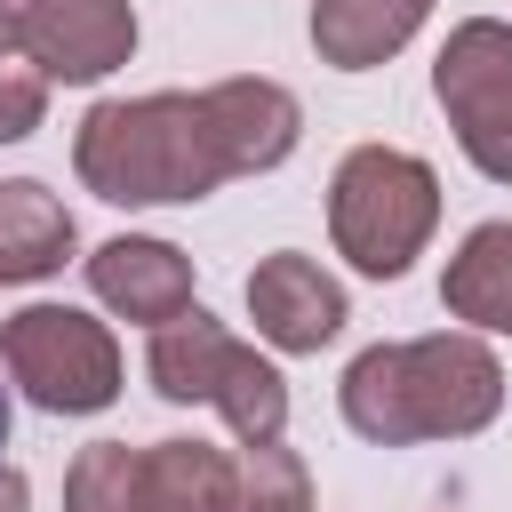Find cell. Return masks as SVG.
<instances>
[{
	"label": "cell",
	"mask_w": 512,
	"mask_h": 512,
	"mask_svg": "<svg viewBox=\"0 0 512 512\" xmlns=\"http://www.w3.org/2000/svg\"><path fill=\"white\" fill-rule=\"evenodd\" d=\"M344 424L368 448H416V440H472L504 408V368L480 336L440 328L408 344H368L336 384Z\"/></svg>",
	"instance_id": "1"
},
{
	"label": "cell",
	"mask_w": 512,
	"mask_h": 512,
	"mask_svg": "<svg viewBox=\"0 0 512 512\" xmlns=\"http://www.w3.org/2000/svg\"><path fill=\"white\" fill-rule=\"evenodd\" d=\"M72 168L96 200L112 208H168V200H208L232 160L224 136L208 120V96L160 88V96H104L80 136H72Z\"/></svg>",
	"instance_id": "2"
},
{
	"label": "cell",
	"mask_w": 512,
	"mask_h": 512,
	"mask_svg": "<svg viewBox=\"0 0 512 512\" xmlns=\"http://www.w3.org/2000/svg\"><path fill=\"white\" fill-rule=\"evenodd\" d=\"M440 224V176L400 144H360L328 176V240L352 272L400 280Z\"/></svg>",
	"instance_id": "3"
},
{
	"label": "cell",
	"mask_w": 512,
	"mask_h": 512,
	"mask_svg": "<svg viewBox=\"0 0 512 512\" xmlns=\"http://www.w3.org/2000/svg\"><path fill=\"white\" fill-rule=\"evenodd\" d=\"M144 376H152L160 400H208V408L240 432V448H264V440L288 432V376H280L256 344H240L224 320H208L200 304H192L184 320L152 328Z\"/></svg>",
	"instance_id": "4"
},
{
	"label": "cell",
	"mask_w": 512,
	"mask_h": 512,
	"mask_svg": "<svg viewBox=\"0 0 512 512\" xmlns=\"http://www.w3.org/2000/svg\"><path fill=\"white\" fill-rule=\"evenodd\" d=\"M0 368L48 416H96L120 400V344L80 304H24L0 320Z\"/></svg>",
	"instance_id": "5"
},
{
	"label": "cell",
	"mask_w": 512,
	"mask_h": 512,
	"mask_svg": "<svg viewBox=\"0 0 512 512\" xmlns=\"http://www.w3.org/2000/svg\"><path fill=\"white\" fill-rule=\"evenodd\" d=\"M432 96H440L464 160H472L488 184H512V24L464 16V24L440 40Z\"/></svg>",
	"instance_id": "6"
},
{
	"label": "cell",
	"mask_w": 512,
	"mask_h": 512,
	"mask_svg": "<svg viewBox=\"0 0 512 512\" xmlns=\"http://www.w3.org/2000/svg\"><path fill=\"white\" fill-rule=\"evenodd\" d=\"M24 56L48 72V88H96L136 56V8L128 0H32L24 8Z\"/></svg>",
	"instance_id": "7"
},
{
	"label": "cell",
	"mask_w": 512,
	"mask_h": 512,
	"mask_svg": "<svg viewBox=\"0 0 512 512\" xmlns=\"http://www.w3.org/2000/svg\"><path fill=\"white\" fill-rule=\"evenodd\" d=\"M248 320L272 352H320V344H336V328L352 312H344V288L304 248H280L248 272Z\"/></svg>",
	"instance_id": "8"
},
{
	"label": "cell",
	"mask_w": 512,
	"mask_h": 512,
	"mask_svg": "<svg viewBox=\"0 0 512 512\" xmlns=\"http://www.w3.org/2000/svg\"><path fill=\"white\" fill-rule=\"evenodd\" d=\"M88 288L104 312H120L136 328H168L192 312V256L152 240V232H120L88 256Z\"/></svg>",
	"instance_id": "9"
},
{
	"label": "cell",
	"mask_w": 512,
	"mask_h": 512,
	"mask_svg": "<svg viewBox=\"0 0 512 512\" xmlns=\"http://www.w3.org/2000/svg\"><path fill=\"white\" fill-rule=\"evenodd\" d=\"M200 96H208V120H216V136H224L232 176L280 168V160L296 152V136H304V112H296V96H288L280 80L240 72V80H216V88H200Z\"/></svg>",
	"instance_id": "10"
},
{
	"label": "cell",
	"mask_w": 512,
	"mask_h": 512,
	"mask_svg": "<svg viewBox=\"0 0 512 512\" xmlns=\"http://www.w3.org/2000/svg\"><path fill=\"white\" fill-rule=\"evenodd\" d=\"M72 208L40 184V176H8L0 184V288H32L48 272H64L72 256Z\"/></svg>",
	"instance_id": "11"
},
{
	"label": "cell",
	"mask_w": 512,
	"mask_h": 512,
	"mask_svg": "<svg viewBox=\"0 0 512 512\" xmlns=\"http://www.w3.org/2000/svg\"><path fill=\"white\" fill-rule=\"evenodd\" d=\"M432 0H312V48L336 72H368L424 32Z\"/></svg>",
	"instance_id": "12"
},
{
	"label": "cell",
	"mask_w": 512,
	"mask_h": 512,
	"mask_svg": "<svg viewBox=\"0 0 512 512\" xmlns=\"http://www.w3.org/2000/svg\"><path fill=\"white\" fill-rule=\"evenodd\" d=\"M440 304L488 336H512V224H472L440 272Z\"/></svg>",
	"instance_id": "13"
},
{
	"label": "cell",
	"mask_w": 512,
	"mask_h": 512,
	"mask_svg": "<svg viewBox=\"0 0 512 512\" xmlns=\"http://www.w3.org/2000/svg\"><path fill=\"white\" fill-rule=\"evenodd\" d=\"M232 456L208 440H152L144 448V512H224Z\"/></svg>",
	"instance_id": "14"
},
{
	"label": "cell",
	"mask_w": 512,
	"mask_h": 512,
	"mask_svg": "<svg viewBox=\"0 0 512 512\" xmlns=\"http://www.w3.org/2000/svg\"><path fill=\"white\" fill-rule=\"evenodd\" d=\"M64 512H144V448L96 440L64 464Z\"/></svg>",
	"instance_id": "15"
},
{
	"label": "cell",
	"mask_w": 512,
	"mask_h": 512,
	"mask_svg": "<svg viewBox=\"0 0 512 512\" xmlns=\"http://www.w3.org/2000/svg\"><path fill=\"white\" fill-rule=\"evenodd\" d=\"M224 512H312V472H304V456L280 448V440L240 448V456H232Z\"/></svg>",
	"instance_id": "16"
},
{
	"label": "cell",
	"mask_w": 512,
	"mask_h": 512,
	"mask_svg": "<svg viewBox=\"0 0 512 512\" xmlns=\"http://www.w3.org/2000/svg\"><path fill=\"white\" fill-rule=\"evenodd\" d=\"M48 120V72L24 48H0V144H24Z\"/></svg>",
	"instance_id": "17"
},
{
	"label": "cell",
	"mask_w": 512,
	"mask_h": 512,
	"mask_svg": "<svg viewBox=\"0 0 512 512\" xmlns=\"http://www.w3.org/2000/svg\"><path fill=\"white\" fill-rule=\"evenodd\" d=\"M0 512H32V480L16 464H0Z\"/></svg>",
	"instance_id": "18"
},
{
	"label": "cell",
	"mask_w": 512,
	"mask_h": 512,
	"mask_svg": "<svg viewBox=\"0 0 512 512\" xmlns=\"http://www.w3.org/2000/svg\"><path fill=\"white\" fill-rule=\"evenodd\" d=\"M24 8L32 0H0V48H24Z\"/></svg>",
	"instance_id": "19"
},
{
	"label": "cell",
	"mask_w": 512,
	"mask_h": 512,
	"mask_svg": "<svg viewBox=\"0 0 512 512\" xmlns=\"http://www.w3.org/2000/svg\"><path fill=\"white\" fill-rule=\"evenodd\" d=\"M0 448H8V384H0Z\"/></svg>",
	"instance_id": "20"
}]
</instances>
